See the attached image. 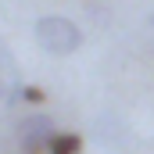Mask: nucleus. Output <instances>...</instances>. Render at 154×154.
<instances>
[{"label":"nucleus","instance_id":"20e7f679","mask_svg":"<svg viewBox=\"0 0 154 154\" xmlns=\"http://www.w3.org/2000/svg\"><path fill=\"white\" fill-rule=\"evenodd\" d=\"M11 97V86H7V79H4V72H0V104Z\"/></svg>","mask_w":154,"mask_h":154},{"label":"nucleus","instance_id":"f03ea898","mask_svg":"<svg viewBox=\"0 0 154 154\" xmlns=\"http://www.w3.org/2000/svg\"><path fill=\"white\" fill-rule=\"evenodd\" d=\"M54 118L43 111H25L18 118V147L22 154H47V143L54 136Z\"/></svg>","mask_w":154,"mask_h":154},{"label":"nucleus","instance_id":"f257e3e1","mask_svg":"<svg viewBox=\"0 0 154 154\" xmlns=\"http://www.w3.org/2000/svg\"><path fill=\"white\" fill-rule=\"evenodd\" d=\"M32 36H36V47L50 57H72L79 47H82V29L68 14H43L32 25Z\"/></svg>","mask_w":154,"mask_h":154},{"label":"nucleus","instance_id":"7ed1b4c3","mask_svg":"<svg viewBox=\"0 0 154 154\" xmlns=\"http://www.w3.org/2000/svg\"><path fill=\"white\" fill-rule=\"evenodd\" d=\"M47 154H82V136H75V133H54L50 143H47Z\"/></svg>","mask_w":154,"mask_h":154},{"label":"nucleus","instance_id":"39448f33","mask_svg":"<svg viewBox=\"0 0 154 154\" xmlns=\"http://www.w3.org/2000/svg\"><path fill=\"white\" fill-rule=\"evenodd\" d=\"M151 29H154V14H151Z\"/></svg>","mask_w":154,"mask_h":154}]
</instances>
